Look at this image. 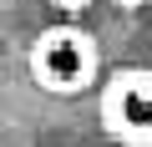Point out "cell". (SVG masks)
<instances>
[{
    "label": "cell",
    "instance_id": "2",
    "mask_svg": "<svg viewBox=\"0 0 152 147\" xmlns=\"http://www.w3.org/2000/svg\"><path fill=\"white\" fill-rule=\"evenodd\" d=\"M102 132L122 147H152V71L147 66H122L107 76L102 102H96Z\"/></svg>",
    "mask_w": 152,
    "mask_h": 147
},
{
    "label": "cell",
    "instance_id": "4",
    "mask_svg": "<svg viewBox=\"0 0 152 147\" xmlns=\"http://www.w3.org/2000/svg\"><path fill=\"white\" fill-rule=\"evenodd\" d=\"M112 5H122V10H142L147 0H112Z\"/></svg>",
    "mask_w": 152,
    "mask_h": 147
},
{
    "label": "cell",
    "instance_id": "3",
    "mask_svg": "<svg viewBox=\"0 0 152 147\" xmlns=\"http://www.w3.org/2000/svg\"><path fill=\"white\" fill-rule=\"evenodd\" d=\"M86 5H91V0H51V10H56V15H66V20H76Z\"/></svg>",
    "mask_w": 152,
    "mask_h": 147
},
{
    "label": "cell",
    "instance_id": "1",
    "mask_svg": "<svg viewBox=\"0 0 152 147\" xmlns=\"http://www.w3.org/2000/svg\"><path fill=\"white\" fill-rule=\"evenodd\" d=\"M31 81L51 97H76V91H86L96 81V71H102V46L86 26H76V20H56L46 26L36 41H31Z\"/></svg>",
    "mask_w": 152,
    "mask_h": 147
}]
</instances>
